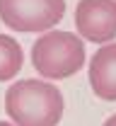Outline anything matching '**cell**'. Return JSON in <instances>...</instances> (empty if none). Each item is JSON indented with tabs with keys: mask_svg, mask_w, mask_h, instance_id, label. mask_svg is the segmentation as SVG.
Segmentation results:
<instances>
[{
	"mask_svg": "<svg viewBox=\"0 0 116 126\" xmlns=\"http://www.w3.org/2000/svg\"><path fill=\"white\" fill-rule=\"evenodd\" d=\"M63 107V92L39 78L19 80L5 92V111L15 126H58Z\"/></svg>",
	"mask_w": 116,
	"mask_h": 126,
	"instance_id": "obj_1",
	"label": "cell"
},
{
	"mask_svg": "<svg viewBox=\"0 0 116 126\" xmlns=\"http://www.w3.org/2000/svg\"><path fill=\"white\" fill-rule=\"evenodd\" d=\"M85 41L73 32L49 29L32 44V65L46 80H65L85 65Z\"/></svg>",
	"mask_w": 116,
	"mask_h": 126,
	"instance_id": "obj_2",
	"label": "cell"
},
{
	"mask_svg": "<svg viewBox=\"0 0 116 126\" xmlns=\"http://www.w3.org/2000/svg\"><path fill=\"white\" fill-rule=\"evenodd\" d=\"M65 15V0H0V19L19 34L53 29Z\"/></svg>",
	"mask_w": 116,
	"mask_h": 126,
	"instance_id": "obj_3",
	"label": "cell"
},
{
	"mask_svg": "<svg viewBox=\"0 0 116 126\" xmlns=\"http://www.w3.org/2000/svg\"><path fill=\"white\" fill-rule=\"evenodd\" d=\"M77 36L92 44H111L116 39V0H77Z\"/></svg>",
	"mask_w": 116,
	"mask_h": 126,
	"instance_id": "obj_4",
	"label": "cell"
},
{
	"mask_svg": "<svg viewBox=\"0 0 116 126\" xmlns=\"http://www.w3.org/2000/svg\"><path fill=\"white\" fill-rule=\"evenodd\" d=\"M90 87L99 99L116 102V41L104 44L90 58Z\"/></svg>",
	"mask_w": 116,
	"mask_h": 126,
	"instance_id": "obj_5",
	"label": "cell"
},
{
	"mask_svg": "<svg viewBox=\"0 0 116 126\" xmlns=\"http://www.w3.org/2000/svg\"><path fill=\"white\" fill-rule=\"evenodd\" d=\"M24 65V51L10 34H0V82L12 80Z\"/></svg>",
	"mask_w": 116,
	"mask_h": 126,
	"instance_id": "obj_6",
	"label": "cell"
},
{
	"mask_svg": "<svg viewBox=\"0 0 116 126\" xmlns=\"http://www.w3.org/2000/svg\"><path fill=\"white\" fill-rule=\"evenodd\" d=\"M104 126H116V114H114V116H109V119L104 121Z\"/></svg>",
	"mask_w": 116,
	"mask_h": 126,
	"instance_id": "obj_7",
	"label": "cell"
},
{
	"mask_svg": "<svg viewBox=\"0 0 116 126\" xmlns=\"http://www.w3.org/2000/svg\"><path fill=\"white\" fill-rule=\"evenodd\" d=\"M0 126H15L12 121H0Z\"/></svg>",
	"mask_w": 116,
	"mask_h": 126,
	"instance_id": "obj_8",
	"label": "cell"
}]
</instances>
